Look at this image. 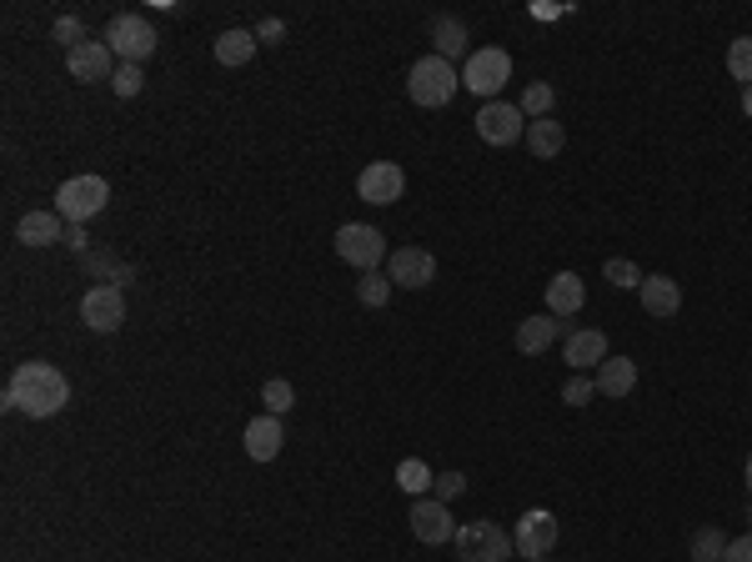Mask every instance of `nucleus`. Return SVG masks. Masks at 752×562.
Here are the masks:
<instances>
[{
  "instance_id": "obj_1",
  "label": "nucleus",
  "mask_w": 752,
  "mask_h": 562,
  "mask_svg": "<svg viewBox=\"0 0 752 562\" xmlns=\"http://www.w3.org/2000/svg\"><path fill=\"white\" fill-rule=\"evenodd\" d=\"M65 402H71V382H65V372L51 362H21L11 372V382H5V407L21 412V417H30V422L55 417Z\"/></svg>"
},
{
  "instance_id": "obj_2",
  "label": "nucleus",
  "mask_w": 752,
  "mask_h": 562,
  "mask_svg": "<svg viewBox=\"0 0 752 562\" xmlns=\"http://www.w3.org/2000/svg\"><path fill=\"white\" fill-rule=\"evenodd\" d=\"M456 91H462V71H456L452 61H441V55H422V61L406 71V96H412L422 111H441Z\"/></svg>"
},
{
  "instance_id": "obj_3",
  "label": "nucleus",
  "mask_w": 752,
  "mask_h": 562,
  "mask_svg": "<svg viewBox=\"0 0 752 562\" xmlns=\"http://www.w3.org/2000/svg\"><path fill=\"white\" fill-rule=\"evenodd\" d=\"M512 80V55L502 46H477L467 55V66H462V86L481 101H502V86Z\"/></svg>"
},
{
  "instance_id": "obj_4",
  "label": "nucleus",
  "mask_w": 752,
  "mask_h": 562,
  "mask_svg": "<svg viewBox=\"0 0 752 562\" xmlns=\"http://www.w3.org/2000/svg\"><path fill=\"white\" fill-rule=\"evenodd\" d=\"M105 46L121 55V66H141L146 55H156V30H151V21L136 15V11L111 15V26H105Z\"/></svg>"
},
{
  "instance_id": "obj_5",
  "label": "nucleus",
  "mask_w": 752,
  "mask_h": 562,
  "mask_svg": "<svg viewBox=\"0 0 752 562\" xmlns=\"http://www.w3.org/2000/svg\"><path fill=\"white\" fill-rule=\"evenodd\" d=\"M105 201H111V186H105V176H71V182L55 191V211H61L71 226H86L91 216H101Z\"/></svg>"
},
{
  "instance_id": "obj_6",
  "label": "nucleus",
  "mask_w": 752,
  "mask_h": 562,
  "mask_svg": "<svg viewBox=\"0 0 752 562\" xmlns=\"http://www.w3.org/2000/svg\"><path fill=\"white\" fill-rule=\"evenodd\" d=\"M456 562H506L512 558V537L502 533L497 523H487V517H477V523H462L456 527Z\"/></svg>"
},
{
  "instance_id": "obj_7",
  "label": "nucleus",
  "mask_w": 752,
  "mask_h": 562,
  "mask_svg": "<svg viewBox=\"0 0 752 562\" xmlns=\"http://www.w3.org/2000/svg\"><path fill=\"white\" fill-rule=\"evenodd\" d=\"M337 257L347 266H356V272H376V266L387 262V236L366 222H347V226H337Z\"/></svg>"
},
{
  "instance_id": "obj_8",
  "label": "nucleus",
  "mask_w": 752,
  "mask_h": 562,
  "mask_svg": "<svg viewBox=\"0 0 752 562\" xmlns=\"http://www.w3.org/2000/svg\"><path fill=\"white\" fill-rule=\"evenodd\" d=\"M557 537H562L557 517H552L547 508H532V512H522V517H517L512 548H517V558L542 562V558H552V548H557Z\"/></svg>"
},
{
  "instance_id": "obj_9",
  "label": "nucleus",
  "mask_w": 752,
  "mask_h": 562,
  "mask_svg": "<svg viewBox=\"0 0 752 562\" xmlns=\"http://www.w3.org/2000/svg\"><path fill=\"white\" fill-rule=\"evenodd\" d=\"M477 136L487 146H517V141H527V116H522V105L487 101L477 111Z\"/></svg>"
},
{
  "instance_id": "obj_10",
  "label": "nucleus",
  "mask_w": 752,
  "mask_h": 562,
  "mask_svg": "<svg viewBox=\"0 0 752 562\" xmlns=\"http://www.w3.org/2000/svg\"><path fill=\"white\" fill-rule=\"evenodd\" d=\"M406 191V171L397 161H372V166L356 176V197L366 207H391V201H402Z\"/></svg>"
},
{
  "instance_id": "obj_11",
  "label": "nucleus",
  "mask_w": 752,
  "mask_h": 562,
  "mask_svg": "<svg viewBox=\"0 0 752 562\" xmlns=\"http://www.w3.org/2000/svg\"><path fill=\"white\" fill-rule=\"evenodd\" d=\"M80 322L91 332H121L126 322V297H121L116 282H105V287H91L80 297Z\"/></svg>"
},
{
  "instance_id": "obj_12",
  "label": "nucleus",
  "mask_w": 752,
  "mask_h": 562,
  "mask_svg": "<svg viewBox=\"0 0 752 562\" xmlns=\"http://www.w3.org/2000/svg\"><path fill=\"white\" fill-rule=\"evenodd\" d=\"M391 287H406V291H422L437 282V257L427 247H397L391 251Z\"/></svg>"
},
{
  "instance_id": "obj_13",
  "label": "nucleus",
  "mask_w": 752,
  "mask_h": 562,
  "mask_svg": "<svg viewBox=\"0 0 752 562\" xmlns=\"http://www.w3.org/2000/svg\"><path fill=\"white\" fill-rule=\"evenodd\" d=\"M456 527H462V523H452L447 502H437V497H416V502H412V533H416V542L441 548V542H452V537H456Z\"/></svg>"
},
{
  "instance_id": "obj_14",
  "label": "nucleus",
  "mask_w": 752,
  "mask_h": 562,
  "mask_svg": "<svg viewBox=\"0 0 752 562\" xmlns=\"http://www.w3.org/2000/svg\"><path fill=\"white\" fill-rule=\"evenodd\" d=\"M111 46L105 40H80L76 51H65V71H71V80H80V86H91V80H111L116 76V66H111Z\"/></svg>"
},
{
  "instance_id": "obj_15",
  "label": "nucleus",
  "mask_w": 752,
  "mask_h": 562,
  "mask_svg": "<svg viewBox=\"0 0 752 562\" xmlns=\"http://www.w3.org/2000/svg\"><path fill=\"white\" fill-rule=\"evenodd\" d=\"M557 337H572V332H567V322H562V316H552V312L522 316V322H517V352L522 357H542Z\"/></svg>"
},
{
  "instance_id": "obj_16",
  "label": "nucleus",
  "mask_w": 752,
  "mask_h": 562,
  "mask_svg": "<svg viewBox=\"0 0 752 562\" xmlns=\"http://www.w3.org/2000/svg\"><path fill=\"white\" fill-rule=\"evenodd\" d=\"M607 332H597V327H582V332H572L567 341H562V362L572 366V372H592V366L607 362Z\"/></svg>"
},
{
  "instance_id": "obj_17",
  "label": "nucleus",
  "mask_w": 752,
  "mask_h": 562,
  "mask_svg": "<svg viewBox=\"0 0 752 562\" xmlns=\"http://www.w3.org/2000/svg\"><path fill=\"white\" fill-rule=\"evenodd\" d=\"M286 447V432H281V417H272V412H261V417L247 422V458L251 462H272L281 458Z\"/></svg>"
},
{
  "instance_id": "obj_18",
  "label": "nucleus",
  "mask_w": 752,
  "mask_h": 562,
  "mask_svg": "<svg viewBox=\"0 0 752 562\" xmlns=\"http://www.w3.org/2000/svg\"><path fill=\"white\" fill-rule=\"evenodd\" d=\"M637 297H642V312L657 316V322H673V316L682 312V287H677L673 276H648V282L637 287Z\"/></svg>"
},
{
  "instance_id": "obj_19",
  "label": "nucleus",
  "mask_w": 752,
  "mask_h": 562,
  "mask_svg": "<svg viewBox=\"0 0 752 562\" xmlns=\"http://www.w3.org/2000/svg\"><path fill=\"white\" fill-rule=\"evenodd\" d=\"M597 397H612V402H623V397H632L637 387V362L632 357H607V362L597 366Z\"/></svg>"
},
{
  "instance_id": "obj_20",
  "label": "nucleus",
  "mask_w": 752,
  "mask_h": 562,
  "mask_svg": "<svg viewBox=\"0 0 752 562\" xmlns=\"http://www.w3.org/2000/svg\"><path fill=\"white\" fill-rule=\"evenodd\" d=\"M15 236L26 247H55V241H65V216L61 211H26L21 226H15Z\"/></svg>"
},
{
  "instance_id": "obj_21",
  "label": "nucleus",
  "mask_w": 752,
  "mask_h": 562,
  "mask_svg": "<svg viewBox=\"0 0 752 562\" xmlns=\"http://www.w3.org/2000/svg\"><path fill=\"white\" fill-rule=\"evenodd\" d=\"M587 301V287L577 272H557L552 282H547V312L552 316H577Z\"/></svg>"
},
{
  "instance_id": "obj_22",
  "label": "nucleus",
  "mask_w": 752,
  "mask_h": 562,
  "mask_svg": "<svg viewBox=\"0 0 752 562\" xmlns=\"http://www.w3.org/2000/svg\"><path fill=\"white\" fill-rule=\"evenodd\" d=\"M562 146H567V132H562V121H552V116L527 121V151H532L537 161L562 157Z\"/></svg>"
},
{
  "instance_id": "obj_23",
  "label": "nucleus",
  "mask_w": 752,
  "mask_h": 562,
  "mask_svg": "<svg viewBox=\"0 0 752 562\" xmlns=\"http://www.w3.org/2000/svg\"><path fill=\"white\" fill-rule=\"evenodd\" d=\"M256 30H241V26H231V30H221L216 36V61L221 66H247L251 55H256Z\"/></svg>"
},
{
  "instance_id": "obj_24",
  "label": "nucleus",
  "mask_w": 752,
  "mask_h": 562,
  "mask_svg": "<svg viewBox=\"0 0 752 562\" xmlns=\"http://www.w3.org/2000/svg\"><path fill=\"white\" fill-rule=\"evenodd\" d=\"M431 40H437L441 61H456V55L467 51V26H462L456 15H437V21H431Z\"/></svg>"
},
{
  "instance_id": "obj_25",
  "label": "nucleus",
  "mask_w": 752,
  "mask_h": 562,
  "mask_svg": "<svg viewBox=\"0 0 752 562\" xmlns=\"http://www.w3.org/2000/svg\"><path fill=\"white\" fill-rule=\"evenodd\" d=\"M431 483H437V477H431V467L422 458H402V462H397V487H402V492L427 497Z\"/></svg>"
},
{
  "instance_id": "obj_26",
  "label": "nucleus",
  "mask_w": 752,
  "mask_h": 562,
  "mask_svg": "<svg viewBox=\"0 0 752 562\" xmlns=\"http://www.w3.org/2000/svg\"><path fill=\"white\" fill-rule=\"evenodd\" d=\"M517 105H522V116H527V121H542V116H552V105H557V91H552L547 80H532V86L522 91Z\"/></svg>"
},
{
  "instance_id": "obj_27",
  "label": "nucleus",
  "mask_w": 752,
  "mask_h": 562,
  "mask_svg": "<svg viewBox=\"0 0 752 562\" xmlns=\"http://www.w3.org/2000/svg\"><path fill=\"white\" fill-rule=\"evenodd\" d=\"M727 76L742 80V91L752 86V36H738L727 46Z\"/></svg>"
},
{
  "instance_id": "obj_28",
  "label": "nucleus",
  "mask_w": 752,
  "mask_h": 562,
  "mask_svg": "<svg viewBox=\"0 0 752 562\" xmlns=\"http://www.w3.org/2000/svg\"><path fill=\"white\" fill-rule=\"evenodd\" d=\"M261 402H266V412H272V417H286V412L297 407V387H291L286 377H272L266 387H261Z\"/></svg>"
},
{
  "instance_id": "obj_29",
  "label": "nucleus",
  "mask_w": 752,
  "mask_h": 562,
  "mask_svg": "<svg viewBox=\"0 0 752 562\" xmlns=\"http://www.w3.org/2000/svg\"><path fill=\"white\" fill-rule=\"evenodd\" d=\"M356 301L362 307H387L391 301V276H381V272H362V282H356Z\"/></svg>"
},
{
  "instance_id": "obj_30",
  "label": "nucleus",
  "mask_w": 752,
  "mask_h": 562,
  "mask_svg": "<svg viewBox=\"0 0 752 562\" xmlns=\"http://www.w3.org/2000/svg\"><path fill=\"white\" fill-rule=\"evenodd\" d=\"M723 552H727V537L717 533V527L692 533V562H723Z\"/></svg>"
},
{
  "instance_id": "obj_31",
  "label": "nucleus",
  "mask_w": 752,
  "mask_h": 562,
  "mask_svg": "<svg viewBox=\"0 0 752 562\" xmlns=\"http://www.w3.org/2000/svg\"><path fill=\"white\" fill-rule=\"evenodd\" d=\"M602 276H607L612 287H623V291H632V287H642V282H648V276H642V266L627 262V257H612V262L602 266Z\"/></svg>"
},
{
  "instance_id": "obj_32",
  "label": "nucleus",
  "mask_w": 752,
  "mask_h": 562,
  "mask_svg": "<svg viewBox=\"0 0 752 562\" xmlns=\"http://www.w3.org/2000/svg\"><path fill=\"white\" fill-rule=\"evenodd\" d=\"M592 397H597V382L587 377V372H572L567 387H562V402H567V407H587Z\"/></svg>"
},
{
  "instance_id": "obj_33",
  "label": "nucleus",
  "mask_w": 752,
  "mask_h": 562,
  "mask_svg": "<svg viewBox=\"0 0 752 562\" xmlns=\"http://www.w3.org/2000/svg\"><path fill=\"white\" fill-rule=\"evenodd\" d=\"M51 36L61 40L65 51H76L80 40H86V21L80 15H55V26H51Z\"/></svg>"
},
{
  "instance_id": "obj_34",
  "label": "nucleus",
  "mask_w": 752,
  "mask_h": 562,
  "mask_svg": "<svg viewBox=\"0 0 752 562\" xmlns=\"http://www.w3.org/2000/svg\"><path fill=\"white\" fill-rule=\"evenodd\" d=\"M141 86H146V76H141V66H116V76H111V91L116 96H141Z\"/></svg>"
},
{
  "instance_id": "obj_35",
  "label": "nucleus",
  "mask_w": 752,
  "mask_h": 562,
  "mask_svg": "<svg viewBox=\"0 0 752 562\" xmlns=\"http://www.w3.org/2000/svg\"><path fill=\"white\" fill-rule=\"evenodd\" d=\"M467 492V477L462 472H437V483H431V497L437 502H452V497H462Z\"/></svg>"
},
{
  "instance_id": "obj_36",
  "label": "nucleus",
  "mask_w": 752,
  "mask_h": 562,
  "mask_svg": "<svg viewBox=\"0 0 752 562\" xmlns=\"http://www.w3.org/2000/svg\"><path fill=\"white\" fill-rule=\"evenodd\" d=\"M723 562H752V533H742V537H727V552H723Z\"/></svg>"
},
{
  "instance_id": "obj_37",
  "label": "nucleus",
  "mask_w": 752,
  "mask_h": 562,
  "mask_svg": "<svg viewBox=\"0 0 752 562\" xmlns=\"http://www.w3.org/2000/svg\"><path fill=\"white\" fill-rule=\"evenodd\" d=\"M281 36H286V21H276V15H266L256 26V40L261 46H281Z\"/></svg>"
},
{
  "instance_id": "obj_38",
  "label": "nucleus",
  "mask_w": 752,
  "mask_h": 562,
  "mask_svg": "<svg viewBox=\"0 0 752 562\" xmlns=\"http://www.w3.org/2000/svg\"><path fill=\"white\" fill-rule=\"evenodd\" d=\"M65 241H71L76 251H86V232H80V226H71V232H65Z\"/></svg>"
},
{
  "instance_id": "obj_39",
  "label": "nucleus",
  "mask_w": 752,
  "mask_h": 562,
  "mask_svg": "<svg viewBox=\"0 0 752 562\" xmlns=\"http://www.w3.org/2000/svg\"><path fill=\"white\" fill-rule=\"evenodd\" d=\"M742 111H748V116H752V86H748V91H742Z\"/></svg>"
},
{
  "instance_id": "obj_40",
  "label": "nucleus",
  "mask_w": 752,
  "mask_h": 562,
  "mask_svg": "<svg viewBox=\"0 0 752 562\" xmlns=\"http://www.w3.org/2000/svg\"><path fill=\"white\" fill-rule=\"evenodd\" d=\"M748 487H752V452H748Z\"/></svg>"
},
{
  "instance_id": "obj_41",
  "label": "nucleus",
  "mask_w": 752,
  "mask_h": 562,
  "mask_svg": "<svg viewBox=\"0 0 752 562\" xmlns=\"http://www.w3.org/2000/svg\"><path fill=\"white\" fill-rule=\"evenodd\" d=\"M748 517H752V508H748Z\"/></svg>"
},
{
  "instance_id": "obj_42",
  "label": "nucleus",
  "mask_w": 752,
  "mask_h": 562,
  "mask_svg": "<svg viewBox=\"0 0 752 562\" xmlns=\"http://www.w3.org/2000/svg\"><path fill=\"white\" fill-rule=\"evenodd\" d=\"M506 562H512V558H506Z\"/></svg>"
}]
</instances>
